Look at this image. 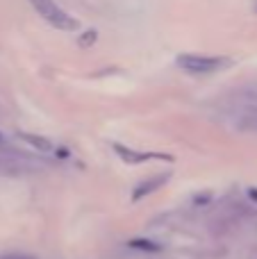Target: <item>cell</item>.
Returning a JSON list of instances; mask_svg holds the SVG:
<instances>
[{"label":"cell","instance_id":"6","mask_svg":"<svg viewBox=\"0 0 257 259\" xmlns=\"http://www.w3.org/2000/svg\"><path fill=\"white\" fill-rule=\"evenodd\" d=\"M23 143H27L30 148H34L36 152H55V143L46 137H39V134H30V132H18L16 134Z\"/></svg>","mask_w":257,"mask_h":259},{"label":"cell","instance_id":"5","mask_svg":"<svg viewBox=\"0 0 257 259\" xmlns=\"http://www.w3.org/2000/svg\"><path fill=\"white\" fill-rule=\"evenodd\" d=\"M114 150H116V155L121 157L123 161H127V164H141V161H148V159H153V157H157V159H162V157H164V155H148V152H137V150H132V148L121 146V143H114Z\"/></svg>","mask_w":257,"mask_h":259},{"label":"cell","instance_id":"10","mask_svg":"<svg viewBox=\"0 0 257 259\" xmlns=\"http://www.w3.org/2000/svg\"><path fill=\"white\" fill-rule=\"evenodd\" d=\"M0 259H3V257H0Z\"/></svg>","mask_w":257,"mask_h":259},{"label":"cell","instance_id":"8","mask_svg":"<svg viewBox=\"0 0 257 259\" xmlns=\"http://www.w3.org/2000/svg\"><path fill=\"white\" fill-rule=\"evenodd\" d=\"M248 196L253 198V200H257V189H255V187H253V189H248Z\"/></svg>","mask_w":257,"mask_h":259},{"label":"cell","instance_id":"2","mask_svg":"<svg viewBox=\"0 0 257 259\" xmlns=\"http://www.w3.org/2000/svg\"><path fill=\"white\" fill-rule=\"evenodd\" d=\"M30 5L44 21H48L57 30H68V32L77 30V21L73 16H68L55 0H30Z\"/></svg>","mask_w":257,"mask_h":259},{"label":"cell","instance_id":"9","mask_svg":"<svg viewBox=\"0 0 257 259\" xmlns=\"http://www.w3.org/2000/svg\"><path fill=\"white\" fill-rule=\"evenodd\" d=\"M3 259H34V257H23V255H12V257H3Z\"/></svg>","mask_w":257,"mask_h":259},{"label":"cell","instance_id":"4","mask_svg":"<svg viewBox=\"0 0 257 259\" xmlns=\"http://www.w3.org/2000/svg\"><path fill=\"white\" fill-rule=\"evenodd\" d=\"M171 180V173H159V175H150L148 180H144V182H139L135 187V191H132V202H139L144 200L146 196H150V193H155L157 189H162L164 184Z\"/></svg>","mask_w":257,"mask_h":259},{"label":"cell","instance_id":"7","mask_svg":"<svg viewBox=\"0 0 257 259\" xmlns=\"http://www.w3.org/2000/svg\"><path fill=\"white\" fill-rule=\"evenodd\" d=\"M127 246L135 248V250H146V252H159L162 250L159 243L148 241V239H132V241H127Z\"/></svg>","mask_w":257,"mask_h":259},{"label":"cell","instance_id":"3","mask_svg":"<svg viewBox=\"0 0 257 259\" xmlns=\"http://www.w3.org/2000/svg\"><path fill=\"white\" fill-rule=\"evenodd\" d=\"M34 170V164H30L27 159H18L12 155H3L0 152V175H7V178H21V175Z\"/></svg>","mask_w":257,"mask_h":259},{"label":"cell","instance_id":"1","mask_svg":"<svg viewBox=\"0 0 257 259\" xmlns=\"http://www.w3.org/2000/svg\"><path fill=\"white\" fill-rule=\"evenodd\" d=\"M176 64L187 73H194V75H209V73L223 71L226 66H230V59L228 57H212V55H194L187 53L180 55L176 59Z\"/></svg>","mask_w":257,"mask_h":259}]
</instances>
